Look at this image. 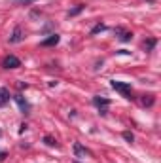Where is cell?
<instances>
[{
  "mask_svg": "<svg viewBox=\"0 0 161 163\" xmlns=\"http://www.w3.org/2000/svg\"><path fill=\"white\" fill-rule=\"evenodd\" d=\"M110 85H112V89L120 91L125 99H135V97H133V91H131V85L127 83V82H117V80H112V82H110Z\"/></svg>",
  "mask_w": 161,
  "mask_h": 163,
  "instance_id": "1",
  "label": "cell"
},
{
  "mask_svg": "<svg viewBox=\"0 0 161 163\" xmlns=\"http://www.w3.org/2000/svg\"><path fill=\"white\" fill-rule=\"evenodd\" d=\"M2 66L4 68H19L21 66V59L15 57V55H8V57H4Z\"/></svg>",
  "mask_w": 161,
  "mask_h": 163,
  "instance_id": "2",
  "label": "cell"
},
{
  "mask_svg": "<svg viewBox=\"0 0 161 163\" xmlns=\"http://www.w3.org/2000/svg\"><path fill=\"white\" fill-rule=\"evenodd\" d=\"M93 105H95V106L100 110V114H103V116H104V114H108V110H106V108H108V105H110V101H108V99H103V97H93Z\"/></svg>",
  "mask_w": 161,
  "mask_h": 163,
  "instance_id": "3",
  "label": "cell"
},
{
  "mask_svg": "<svg viewBox=\"0 0 161 163\" xmlns=\"http://www.w3.org/2000/svg\"><path fill=\"white\" fill-rule=\"evenodd\" d=\"M13 99H15V102L19 105V108H21V112H23V114H29V112H30V105H29V101L25 99L23 95H19V93H17V95H15Z\"/></svg>",
  "mask_w": 161,
  "mask_h": 163,
  "instance_id": "4",
  "label": "cell"
},
{
  "mask_svg": "<svg viewBox=\"0 0 161 163\" xmlns=\"http://www.w3.org/2000/svg\"><path fill=\"white\" fill-rule=\"evenodd\" d=\"M59 40H61V36H59V34H51V36H49V38H46V40H42V42H40V46H42V48L57 46V44H59Z\"/></svg>",
  "mask_w": 161,
  "mask_h": 163,
  "instance_id": "5",
  "label": "cell"
},
{
  "mask_svg": "<svg viewBox=\"0 0 161 163\" xmlns=\"http://www.w3.org/2000/svg\"><path fill=\"white\" fill-rule=\"evenodd\" d=\"M87 154H89V150H86L80 142H74V156L76 158H86Z\"/></svg>",
  "mask_w": 161,
  "mask_h": 163,
  "instance_id": "6",
  "label": "cell"
},
{
  "mask_svg": "<svg viewBox=\"0 0 161 163\" xmlns=\"http://www.w3.org/2000/svg\"><path fill=\"white\" fill-rule=\"evenodd\" d=\"M21 40H23V30H21V27H15L13 34L10 36V42L12 44H17V42H21Z\"/></svg>",
  "mask_w": 161,
  "mask_h": 163,
  "instance_id": "7",
  "label": "cell"
},
{
  "mask_svg": "<svg viewBox=\"0 0 161 163\" xmlns=\"http://www.w3.org/2000/svg\"><path fill=\"white\" fill-rule=\"evenodd\" d=\"M8 101H10V91L6 87H0V106H6Z\"/></svg>",
  "mask_w": 161,
  "mask_h": 163,
  "instance_id": "8",
  "label": "cell"
},
{
  "mask_svg": "<svg viewBox=\"0 0 161 163\" xmlns=\"http://www.w3.org/2000/svg\"><path fill=\"white\" fill-rule=\"evenodd\" d=\"M154 102H156V97H154V95H144V97H142V105H144V106H152Z\"/></svg>",
  "mask_w": 161,
  "mask_h": 163,
  "instance_id": "9",
  "label": "cell"
},
{
  "mask_svg": "<svg viewBox=\"0 0 161 163\" xmlns=\"http://www.w3.org/2000/svg\"><path fill=\"white\" fill-rule=\"evenodd\" d=\"M83 8H86V6H83V4H80V6H76L74 10H70V12H68V17H74V15H78L80 12H83Z\"/></svg>",
  "mask_w": 161,
  "mask_h": 163,
  "instance_id": "10",
  "label": "cell"
},
{
  "mask_svg": "<svg viewBox=\"0 0 161 163\" xmlns=\"http://www.w3.org/2000/svg\"><path fill=\"white\" fill-rule=\"evenodd\" d=\"M44 142L47 144V146H59V144H57V140L53 139V136H49V135H46V136H44Z\"/></svg>",
  "mask_w": 161,
  "mask_h": 163,
  "instance_id": "11",
  "label": "cell"
},
{
  "mask_svg": "<svg viewBox=\"0 0 161 163\" xmlns=\"http://www.w3.org/2000/svg\"><path fill=\"white\" fill-rule=\"evenodd\" d=\"M103 30H106V25L99 23V25H95V27L91 29V34H97V32H103Z\"/></svg>",
  "mask_w": 161,
  "mask_h": 163,
  "instance_id": "12",
  "label": "cell"
},
{
  "mask_svg": "<svg viewBox=\"0 0 161 163\" xmlns=\"http://www.w3.org/2000/svg\"><path fill=\"white\" fill-rule=\"evenodd\" d=\"M123 139H125L127 142H133V140H135V135H133L131 131H123Z\"/></svg>",
  "mask_w": 161,
  "mask_h": 163,
  "instance_id": "13",
  "label": "cell"
},
{
  "mask_svg": "<svg viewBox=\"0 0 161 163\" xmlns=\"http://www.w3.org/2000/svg\"><path fill=\"white\" fill-rule=\"evenodd\" d=\"M131 38H133V32H121V36H120L121 42H129Z\"/></svg>",
  "mask_w": 161,
  "mask_h": 163,
  "instance_id": "14",
  "label": "cell"
},
{
  "mask_svg": "<svg viewBox=\"0 0 161 163\" xmlns=\"http://www.w3.org/2000/svg\"><path fill=\"white\" fill-rule=\"evenodd\" d=\"M154 46H156V40H154V38H152V40H148V42H146V49H152V48H154Z\"/></svg>",
  "mask_w": 161,
  "mask_h": 163,
  "instance_id": "15",
  "label": "cell"
},
{
  "mask_svg": "<svg viewBox=\"0 0 161 163\" xmlns=\"http://www.w3.org/2000/svg\"><path fill=\"white\" fill-rule=\"evenodd\" d=\"M15 2L17 4H34L36 0H15Z\"/></svg>",
  "mask_w": 161,
  "mask_h": 163,
  "instance_id": "16",
  "label": "cell"
},
{
  "mask_svg": "<svg viewBox=\"0 0 161 163\" xmlns=\"http://www.w3.org/2000/svg\"><path fill=\"white\" fill-rule=\"evenodd\" d=\"M117 53H120V55H129L131 51H127V49H120V51H117Z\"/></svg>",
  "mask_w": 161,
  "mask_h": 163,
  "instance_id": "17",
  "label": "cell"
},
{
  "mask_svg": "<svg viewBox=\"0 0 161 163\" xmlns=\"http://www.w3.org/2000/svg\"><path fill=\"white\" fill-rule=\"evenodd\" d=\"M72 163H80V161H72Z\"/></svg>",
  "mask_w": 161,
  "mask_h": 163,
  "instance_id": "18",
  "label": "cell"
},
{
  "mask_svg": "<svg viewBox=\"0 0 161 163\" xmlns=\"http://www.w3.org/2000/svg\"><path fill=\"white\" fill-rule=\"evenodd\" d=\"M150 2H154V0H150Z\"/></svg>",
  "mask_w": 161,
  "mask_h": 163,
  "instance_id": "19",
  "label": "cell"
}]
</instances>
